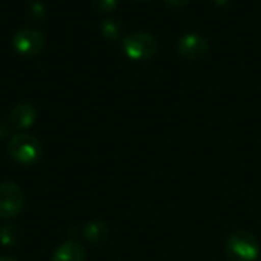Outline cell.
Listing matches in <instances>:
<instances>
[{"instance_id":"6da1fadb","label":"cell","mask_w":261,"mask_h":261,"mask_svg":"<svg viewBox=\"0 0 261 261\" xmlns=\"http://www.w3.org/2000/svg\"><path fill=\"white\" fill-rule=\"evenodd\" d=\"M223 252L229 261H257L261 255L260 240L249 231H236L225 240Z\"/></svg>"},{"instance_id":"7a4b0ae2","label":"cell","mask_w":261,"mask_h":261,"mask_svg":"<svg viewBox=\"0 0 261 261\" xmlns=\"http://www.w3.org/2000/svg\"><path fill=\"white\" fill-rule=\"evenodd\" d=\"M8 154L18 165H34L43 154L41 142L29 133H17L8 142Z\"/></svg>"},{"instance_id":"3957f363","label":"cell","mask_w":261,"mask_h":261,"mask_svg":"<svg viewBox=\"0 0 261 261\" xmlns=\"http://www.w3.org/2000/svg\"><path fill=\"white\" fill-rule=\"evenodd\" d=\"M122 52L132 61H147L158 52V40L148 32H132L122 40Z\"/></svg>"},{"instance_id":"277c9868","label":"cell","mask_w":261,"mask_h":261,"mask_svg":"<svg viewBox=\"0 0 261 261\" xmlns=\"http://www.w3.org/2000/svg\"><path fill=\"white\" fill-rule=\"evenodd\" d=\"M46 46V35L41 29L34 26H24L18 29L12 37V47L23 57H35Z\"/></svg>"},{"instance_id":"5b68a950","label":"cell","mask_w":261,"mask_h":261,"mask_svg":"<svg viewBox=\"0 0 261 261\" xmlns=\"http://www.w3.org/2000/svg\"><path fill=\"white\" fill-rule=\"evenodd\" d=\"M24 206V194L17 184H0V219L11 220L17 217Z\"/></svg>"},{"instance_id":"8992f818","label":"cell","mask_w":261,"mask_h":261,"mask_svg":"<svg viewBox=\"0 0 261 261\" xmlns=\"http://www.w3.org/2000/svg\"><path fill=\"white\" fill-rule=\"evenodd\" d=\"M176 49L180 57H184L185 60L194 61V60L203 58L210 52V41L200 34L188 32V34H184L177 40Z\"/></svg>"},{"instance_id":"52a82bcc","label":"cell","mask_w":261,"mask_h":261,"mask_svg":"<svg viewBox=\"0 0 261 261\" xmlns=\"http://www.w3.org/2000/svg\"><path fill=\"white\" fill-rule=\"evenodd\" d=\"M37 119V110L32 104L29 102H20L17 104L11 113H9V121L11 125L17 130H24L34 125Z\"/></svg>"},{"instance_id":"ba28073f","label":"cell","mask_w":261,"mask_h":261,"mask_svg":"<svg viewBox=\"0 0 261 261\" xmlns=\"http://www.w3.org/2000/svg\"><path fill=\"white\" fill-rule=\"evenodd\" d=\"M86 257L87 252L80 242L67 240L54 251L52 261H86Z\"/></svg>"},{"instance_id":"9c48e42d","label":"cell","mask_w":261,"mask_h":261,"mask_svg":"<svg viewBox=\"0 0 261 261\" xmlns=\"http://www.w3.org/2000/svg\"><path fill=\"white\" fill-rule=\"evenodd\" d=\"M83 237L86 242L92 245H99L107 240L109 237V228L101 220H92L84 225L83 228Z\"/></svg>"},{"instance_id":"30bf717a","label":"cell","mask_w":261,"mask_h":261,"mask_svg":"<svg viewBox=\"0 0 261 261\" xmlns=\"http://www.w3.org/2000/svg\"><path fill=\"white\" fill-rule=\"evenodd\" d=\"M99 31L106 40H118L122 35V24L118 18L109 17V18H104L101 21Z\"/></svg>"},{"instance_id":"8fae6325","label":"cell","mask_w":261,"mask_h":261,"mask_svg":"<svg viewBox=\"0 0 261 261\" xmlns=\"http://www.w3.org/2000/svg\"><path fill=\"white\" fill-rule=\"evenodd\" d=\"M18 229L15 225H3L0 226V245L5 248H12L18 242Z\"/></svg>"},{"instance_id":"7c38bea8","label":"cell","mask_w":261,"mask_h":261,"mask_svg":"<svg viewBox=\"0 0 261 261\" xmlns=\"http://www.w3.org/2000/svg\"><path fill=\"white\" fill-rule=\"evenodd\" d=\"M28 15H29V18H32V20H43L44 18V15H46V11H44V6L41 5V3H38V2H32L29 6H28Z\"/></svg>"},{"instance_id":"4fadbf2b","label":"cell","mask_w":261,"mask_h":261,"mask_svg":"<svg viewBox=\"0 0 261 261\" xmlns=\"http://www.w3.org/2000/svg\"><path fill=\"white\" fill-rule=\"evenodd\" d=\"M93 5L99 12L109 14L118 8V0H93Z\"/></svg>"},{"instance_id":"5bb4252c","label":"cell","mask_w":261,"mask_h":261,"mask_svg":"<svg viewBox=\"0 0 261 261\" xmlns=\"http://www.w3.org/2000/svg\"><path fill=\"white\" fill-rule=\"evenodd\" d=\"M165 2L173 8H185L191 0H165Z\"/></svg>"},{"instance_id":"9a60e30c","label":"cell","mask_w":261,"mask_h":261,"mask_svg":"<svg viewBox=\"0 0 261 261\" xmlns=\"http://www.w3.org/2000/svg\"><path fill=\"white\" fill-rule=\"evenodd\" d=\"M8 125H6V122H3L2 119H0V139H3V138H6L8 136Z\"/></svg>"},{"instance_id":"2e32d148","label":"cell","mask_w":261,"mask_h":261,"mask_svg":"<svg viewBox=\"0 0 261 261\" xmlns=\"http://www.w3.org/2000/svg\"><path fill=\"white\" fill-rule=\"evenodd\" d=\"M214 3H216V5H219V6H225V5H228V3H229V0H214Z\"/></svg>"},{"instance_id":"e0dca14e","label":"cell","mask_w":261,"mask_h":261,"mask_svg":"<svg viewBox=\"0 0 261 261\" xmlns=\"http://www.w3.org/2000/svg\"><path fill=\"white\" fill-rule=\"evenodd\" d=\"M0 261H18L17 258H14V257H8V255H2L0 257Z\"/></svg>"},{"instance_id":"ac0fdd59","label":"cell","mask_w":261,"mask_h":261,"mask_svg":"<svg viewBox=\"0 0 261 261\" xmlns=\"http://www.w3.org/2000/svg\"><path fill=\"white\" fill-rule=\"evenodd\" d=\"M257 261H261V255H260V258H258V260H257Z\"/></svg>"},{"instance_id":"d6986e66","label":"cell","mask_w":261,"mask_h":261,"mask_svg":"<svg viewBox=\"0 0 261 261\" xmlns=\"http://www.w3.org/2000/svg\"><path fill=\"white\" fill-rule=\"evenodd\" d=\"M138 2H144V0H138Z\"/></svg>"}]
</instances>
